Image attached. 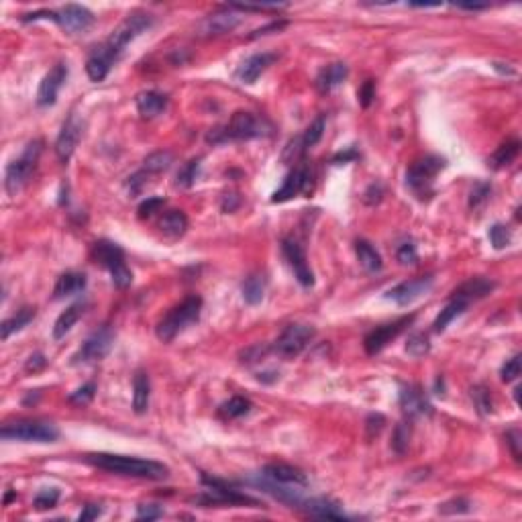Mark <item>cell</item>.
I'll list each match as a JSON object with an SVG mask.
<instances>
[{
	"label": "cell",
	"instance_id": "1",
	"mask_svg": "<svg viewBox=\"0 0 522 522\" xmlns=\"http://www.w3.org/2000/svg\"><path fill=\"white\" fill-rule=\"evenodd\" d=\"M153 27V17L147 13H131L129 17L110 33L107 41L102 45H98L88 57L86 61V73L92 82H102L107 78L112 66L119 61V57L123 55L125 47L135 41L139 35H143L145 31H149Z\"/></svg>",
	"mask_w": 522,
	"mask_h": 522
},
{
	"label": "cell",
	"instance_id": "2",
	"mask_svg": "<svg viewBox=\"0 0 522 522\" xmlns=\"http://www.w3.org/2000/svg\"><path fill=\"white\" fill-rule=\"evenodd\" d=\"M86 463L94 468L105 469L108 473L126 475V477H141V480H165L170 475V468L160 461L126 457V455H112V453H92L86 455Z\"/></svg>",
	"mask_w": 522,
	"mask_h": 522
},
{
	"label": "cell",
	"instance_id": "3",
	"mask_svg": "<svg viewBox=\"0 0 522 522\" xmlns=\"http://www.w3.org/2000/svg\"><path fill=\"white\" fill-rule=\"evenodd\" d=\"M270 133L271 125L266 119H259L253 112L237 110L227 125L216 126L206 135V141L213 145L227 143V141H247V139L263 137Z\"/></svg>",
	"mask_w": 522,
	"mask_h": 522
},
{
	"label": "cell",
	"instance_id": "4",
	"mask_svg": "<svg viewBox=\"0 0 522 522\" xmlns=\"http://www.w3.org/2000/svg\"><path fill=\"white\" fill-rule=\"evenodd\" d=\"M200 312H202V298L200 296H188L180 304L170 308L160 323L155 324V335L163 343L174 341L182 331H186L190 324L198 323Z\"/></svg>",
	"mask_w": 522,
	"mask_h": 522
},
{
	"label": "cell",
	"instance_id": "5",
	"mask_svg": "<svg viewBox=\"0 0 522 522\" xmlns=\"http://www.w3.org/2000/svg\"><path fill=\"white\" fill-rule=\"evenodd\" d=\"M43 153V141L35 139L23 149V153L18 155L17 160L6 165V172H4V188L8 192V196H17L18 192L29 184L33 172H35L39 158Z\"/></svg>",
	"mask_w": 522,
	"mask_h": 522
},
{
	"label": "cell",
	"instance_id": "6",
	"mask_svg": "<svg viewBox=\"0 0 522 522\" xmlns=\"http://www.w3.org/2000/svg\"><path fill=\"white\" fill-rule=\"evenodd\" d=\"M92 257L98 266H102L105 270H108L110 278H112V284L119 290H125L131 286L133 282V271L129 270L125 261V251L112 243V241H96L94 247H92Z\"/></svg>",
	"mask_w": 522,
	"mask_h": 522
},
{
	"label": "cell",
	"instance_id": "7",
	"mask_svg": "<svg viewBox=\"0 0 522 522\" xmlns=\"http://www.w3.org/2000/svg\"><path fill=\"white\" fill-rule=\"evenodd\" d=\"M447 163L439 155H425L422 160L415 162L406 172V186L418 200H427L432 196V182L437 174L445 167Z\"/></svg>",
	"mask_w": 522,
	"mask_h": 522
},
{
	"label": "cell",
	"instance_id": "8",
	"mask_svg": "<svg viewBox=\"0 0 522 522\" xmlns=\"http://www.w3.org/2000/svg\"><path fill=\"white\" fill-rule=\"evenodd\" d=\"M0 437L4 441H23V443H54L59 437L57 427L45 420H18L4 425Z\"/></svg>",
	"mask_w": 522,
	"mask_h": 522
},
{
	"label": "cell",
	"instance_id": "9",
	"mask_svg": "<svg viewBox=\"0 0 522 522\" xmlns=\"http://www.w3.org/2000/svg\"><path fill=\"white\" fill-rule=\"evenodd\" d=\"M114 345V331L105 324L98 331H94L86 341L82 343V347L72 355V365H88V363H96L102 361L110 353Z\"/></svg>",
	"mask_w": 522,
	"mask_h": 522
},
{
	"label": "cell",
	"instance_id": "10",
	"mask_svg": "<svg viewBox=\"0 0 522 522\" xmlns=\"http://www.w3.org/2000/svg\"><path fill=\"white\" fill-rule=\"evenodd\" d=\"M314 339V328L308 326V324L294 323L288 324L282 335L278 337V341L273 343V353H278L280 357L284 360H292V357H298L304 349H307L310 341Z\"/></svg>",
	"mask_w": 522,
	"mask_h": 522
},
{
	"label": "cell",
	"instance_id": "11",
	"mask_svg": "<svg viewBox=\"0 0 522 522\" xmlns=\"http://www.w3.org/2000/svg\"><path fill=\"white\" fill-rule=\"evenodd\" d=\"M282 253H284L288 266L292 268V271H294L296 280H298L304 288L314 286V273H312L310 266H308L304 247H302L296 239L286 237V239L282 241Z\"/></svg>",
	"mask_w": 522,
	"mask_h": 522
},
{
	"label": "cell",
	"instance_id": "12",
	"mask_svg": "<svg viewBox=\"0 0 522 522\" xmlns=\"http://www.w3.org/2000/svg\"><path fill=\"white\" fill-rule=\"evenodd\" d=\"M413 321H415V314H408V316H402V319H398L394 323L376 326L372 333H367V337H365V341H363L365 353H367V355H378L379 351H381L388 343L392 341V339H396L398 335H400L408 324H413Z\"/></svg>",
	"mask_w": 522,
	"mask_h": 522
},
{
	"label": "cell",
	"instance_id": "13",
	"mask_svg": "<svg viewBox=\"0 0 522 522\" xmlns=\"http://www.w3.org/2000/svg\"><path fill=\"white\" fill-rule=\"evenodd\" d=\"M82 131H84V123L78 114H70L66 119V123L61 125V131L57 135V141H55V153L59 158L61 163H68L72 160L73 151L82 139Z\"/></svg>",
	"mask_w": 522,
	"mask_h": 522
},
{
	"label": "cell",
	"instance_id": "14",
	"mask_svg": "<svg viewBox=\"0 0 522 522\" xmlns=\"http://www.w3.org/2000/svg\"><path fill=\"white\" fill-rule=\"evenodd\" d=\"M55 23L70 35H82L94 25V15L86 6L66 4L61 11H57V20Z\"/></svg>",
	"mask_w": 522,
	"mask_h": 522
},
{
	"label": "cell",
	"instance_id": "15",
	"mask_svg": "<svg viewBox=\"0 0 522 522\" xmlns=\"http://www.w3.org/2000/svg\"><path fill=\"white\" fill-rule=\"evenodd\" d=\"M434 284V278L432 275H425V278H415V280H406L402 284H398L392 290L386 292V298L396 302L398 307H408L413 304L415 300H418L420 296H425Z\"/></svg>",
	"mask_w": 522,
	"mask_h": 522
},
{
	"label": "cell",
	"instance_id": "16",
	"mask_svg": "<svg viewBox=\"0 0 522 522\" xmlns=\"http://www.w3.org/2000/svg\"><path fill=\"white\" fill-rule=\"evenodd\" d=\"M68 73H70V70L66 64H55L49 73H45V78L41 80L39 90H37V107H54L57 94L68 80Z\"/></svg>",
	"mask_w": 522,
	"mask_h": 522
},
{
	"label": "cell",
	"instance_id": "17",
	"mask_svg": "<svg viewBox=\"0 0 522 522\" xmlns=\"http://www.w3.org/2000/svg\"><path fill=\"white\" fill-rule=\"evenodd\" d=\"M310 182H312V174L308 170L307 165H300V167H294L286 176V180L282 184L280 190L273 192L271 196V202H288V200L296 198L298 194L302 192H308L310 190Z\"/></svg>",
	"mask_w": 522,
	"mask_h": 522
},
{
	"label": "cell",
	"instance_id": "18",
	"mask_svg": "<svg viewBox=\"0 0 522 522\" xmlns=\"http://www.w3.org/2000/svg\"><path fill=\"white\" fill-rule=\"evenodd\" d=\"M241 13H237L233 6H227L223 11H218L215 15H208L200 23V33L208 37L225 35V33H231L235 27L241 23Z\"/></svg>",
	"mask_w": 522,
	"mask_h": 522
},
{
	"label": "cell",
	"instance_id": "19",
	"mask_svg": "<svg viewBox=\"0 0 522 522\" xmlns=\"http://www.w3.org/2000/svg\"><path fill=\"white\" fill-rule=\"evenodd\" d=\"M275 59H278V55L268 54V52L251 55V57H247V59H245V61L237 68L235 78H237L241 84H255V82H257V78L266 72V70L270 68Z\"/></svg>",
	"mask_w": 522,
	"mask_h": 522
},
{
	"label": "cell",
	"instance_id": "20",
	"mask_svg": "<svg viewBox=\"0 0 522 522\" xmlns=\"http://www.w3.org/2000/svg\"><path fill=\"white\" fill-rule=\"evenodd\" d=\"M400 406L406 416H425L431 415L432 406L427 400L425 392L418 386H402L400 390Z\"/></svg>",
	"mask_w": 522,
	"mask_h": 522
},
{
	"label": "cell",
	"instance_id": "21",
	"mask_svg": "<svg viewBox=\"0 0 522 522\" xmlns=\"http://www.w3.org/2000/svg\"><path fill=\"white\" fill-rule=\"evenodd\" d=\"M261 475H266L275 484H284V486H307L308 484L307 473L288 463H270L263 468Z\"/></svg>",
	"mask_w": 522,
	"mask_h": 522
},
{
	"label": "cell",
	"instance_id": "22",
	"mask_svg": "<svg viewBox=\"0 0 522 522\" xmlns=\"http://www.w3.org/2000/svg\"><path fill=\"white\" fill-rule=\"evenodd\" d=\"M496 290V282L487 280V278H471L468 282H463L459 288L453 290L451 298H457V300H463V302H475V300H482L490 296L492 292Z\"/></svg>",
	"mask_w": 522,
	"mask_h": 522
},
{
	"label": "cell",
	"instance_id": "23",
	"mask_svg": "<svg viewBox=\"0 0 522 522\" xmlns=\"http://www.w3.org/2000/svg\"><path fill=\"white\" fill-rule=\"evenodd\" d=\"M300 510H304L307 514L314 516V518H326V521H343L347 518L345 512L341 510V504L328 498H310L300 506Z\"/></svg>",
	"mask_w": 522,
	"mask_h": 522
},
{
	"label": "cell",
	"instance_id": "24",
	"mask_svg": "<svg viewBox=\"0 0 522 522\" xmlns=\"http://www.w3.org/2000/svg\"><path fill=\"white\" fill-rule=\"evenodd\" d=\"M135 105L143 119H153L167 108V96L158 90L139 92L135 98Z\"/></svg>",
	"mask_w": 522,
	"mask_h": 522
},
{
	"label": "cell",
	"instance_id": "25",
	"mask_svg": "<svg viewBox=\"0 0 522 522\" xmlns=\"http://www.w3.org/2000/svg\"><path fill=\"white\" fill-rule=\"evenodd\" d=\"M86 275L80 273V271H66L57 278L54 288V298L61 300V298H68V296H73V294H80L86 290Z\"/></svg>",
	"mask_w": 522,
	"mask_h": 522
},
{
	"label": "cell",
	"instance_id": "26",
	"mask_svg": "<svg viewBox=\"0 0 522 522\" xmlns=\"http://www.w3.org/2000/svg\"><path fill=\"white\" fill-rule=\"evenodd\" d=\"M347 76H349L347 64H343V61L331 64V66L323 68L321 73L316 76V88H319V92L326 94V92H331L333 88L341 86L343 82L347 80Z\"/></svg>",
	"mask_w": 522,
	"mask_h": 522
},
{
	"label": "cell",
	"instance_id": "27",
	"mask_svg": "<svg viewBox=\"0 0 522 522\" xmlns=\"http://www.w3.org/2000/svg\"><path fill=\"white\" fill-rule=\"evenodd\" d=\"M151 398V381L145 372H137L133 378V410L137 415H145Z\"/></svg>",
	"mask_w": 522,
	"mask_h": 522
},
{
	"label": "cell",
	"instance_id": "28",
	"mask_svg": "<svg viewBox=\"0 0 522 522\" xmlns=\"http://www.w3.org/2000/svg\"><path fill=\"white\" fill-rule=\"evenodd\" d=\"M266 288H268L266 275H261V273H251V275L245 278V282L241 284V296H243V300H245L249 307H255V304H259V302L263 300Z\"/></svg>",
	"mask_w": 522,
	"mask_h": 522
},
{
	"label": "cell",
	"instance_id": "29",
	"mask_svg": "<svg viewBox=\"0 0 522 522\" xmlns=\"http://www.w3.org/2000/svg\"><path fill=\"white\" fill-rule=\"evenodd\" d=\"M160 231L167 239H180L188 231V216L182 210H167L160 218Z\"/></svg>",
	"mask_w": 522,
	"mask_h": 522
},
{
	"label": "cell",
	"instance_id": "30",
	"mask_svg": "<svg viewBox=\"0 0 522 522\" xmlns=\"http://www.w3.org/2000/svg\"><path fill=\"white\" fill-rule=\"evenodd\" d=\"M84 314V304L82 302H78V304H72V307H68L59 316H57V321L54 324V339L55 341H59V339H64L70 331L73 328V324L80 321V316Z\"/></svg>",
	"mask_w": 522,
	"mask_h": 522
},
{
	"label": "cell",
	"instance_id": "31",
	"mask_svg": "<svg viewBox=\"0 0 522 522\" xmlns=\"http://www.w3.org/2000/svg\"><path fill=\"white\" fill-rule=\"evenodd\" d=\"M355 253H357V261L360 266L365 271H379L384 268V261H381V255L378 253V249L369 243V241H357L355 243Z\"/></svg>",
	"mask_w": 522,
	"mask_h": 522
},
{
	"label": "cell",
	"instance_id": "32",
	"mask_svg": "<svg viewBox=\"0 0 522 522\" xmlns=\"http://www.w3.org/2000/svg\"><path fill=\"white\" fill-rule=\"evenodd\" d=\"M33 319H35V308H31V307L20 308L15 316L6 319L4 323L0 324V339H2V341H6L13 333L23 331L27 324L33 321Z\"/></svg>",
	"mask_w": 522,
	"mask_h": 522
},
{
	"label": "cell",
	"instance_id": "33",
	"mask_svg": "<svg viewBox=\"0 0 522 522\" xmlns=\"http://www.w3.org/2000/svg\"><path fill=\"white\" fill-rule=\"evenodd\" d=\"M469 308L468 302H463V300H457V298H451L449 304L443 308L441 312H439V316L434 319V323H432V328H434V333H443L447 326H449L457 316H461L465 310Z\"/></svg>",
	"mask_w": 522,
	"mask_h": 522
},
{
	"label": "cell",
	"instance_id": "34",
	"mask_svg": "<svg viewBox=\"0 0 522 522\" xmlns=\"http://www.w3.org/2000/svg\"><path fill=\"white\" fill-rule=\"evenodd\" d=\"M518 153H521V141H516V139L506 141V143H502L496 151H494V155L490 158V165H492L494 170L508 167L510 163L518 158Z\"/></svg>",
	"mask_w": 522,
	"mask_h": 522
},
{
	"label": "cell",
	"instance_id": "35",
	"mask_svg": "<svg viewBox=\"0 0 522 522\" xmlns=\"http://www.w3.org/2000/svg\"><path fill=\"white\" fill-rule=\"evenodd\" d=\"M249 413H251V402L243 396L229 398L218 408V415L223 416L225 420H235V418H241V416L249 415Z\"/></svg>",
	"mask_w": 522,
	"mask_h": 522
},
{
	"label": "cell",
	"instance_id": "36",
	"mask_svg": "<svg viewBox=\"0 0 522 522\" xmlns=\"http://www.w3.org/2000/svg\"><path fill=\"white\" fill-rule=\"evenodd\" d=\"M200 158H194V160H190L188 163H184L180 167V172H178V176H176V186H180V188H192L196 180H198V174H200Z\"/></svg>",
	"mask_w": 522,
	"mask_h": 522
},
{
	"label": "cell",
	"instance_id": "37",
	"mask_svg": "<svg viewBox=\"0 0 522 522\" xmlns=\"http://www.w3.org/2000/svg\"><path fill=\"white\" fill-rule=\"evenodd\" d=\"M143 163L145 172H149V174H160V172H165V170L174 163V155H172L170 151H155V153H151Z\"/></svg>",
	"mask_w": 522,
	"mask_h": 522
},
{
	"label": "cell",
	"instance_id": "38",
	"mask_svg": "<svg viewBox=\"0 0 522 522\" xmlns=\"http://www.w3.org/2000/svg\"><path fill=\"white\" fill-rule=\"evenodd\" d=\"M410 434H413V427L408 420H402L398 422L394 434H392V449L396 451L398 455H402L404 451L408 449V443H410Z\"/></svg>",
	"mask_w": 522,
	"mask_h": 522
},
{
	"label": "cell",
	"instance_id": "39",
	"mask_svg": "<svg viewBox=\"0 0 522 522\" xmlns=\"http://www.w3.org/2000/svg\"><path fill=\"white\" fill-rule=\"evenodd\" d=\"M471 400H473L475 410L482 416L492 413V394H490L486 386H473L471 388Z\"/></svg>",
	"mask_w": 522,
	"mask_h": 522
},
{
	"label": "cell",
	"instance_id": "40",
	"mask_svg": "<svg viewBox=\"0 0 522 522\" xmlns=\"http://www.w3.org/2000/svg\"><path fill=\"white\" fill-rule=\"evenodd\" d=\"M431 351V343L425 333H413L406 341V353L413 357H422Z\"/></svg>",
	"mask_w": 522,
	"mask_h": 522
},
{
	"label": "cell",
	"instance_id": "41",
	"mask_svg": "<svg viewBox=\"0 0 522 522\" xmlns=\"http://www.w3.org/2000/svg\"><path fill=\"white\" fill-rule=\"evenodd\" d=\"M323 135H324V117H316V119L308 125V129L304 131V135H302L304 147H307V149L314 147V145L323 139Z\"/></svg>",
	"mask_w": 522,
	"mask_h": 522
},
{
	"label": "cell",
	"instance_id": "42",
	"mask_svg": "<svg viewBox=\"0 0 522 522\" xmlns=\"http://www.w3.org/2000/svg\"><path fill=\"white\" fill-rule=\"evenodd\" d=\"M59 490L57 487H43V490H39V494L35 496V500H33V506H35V510H47V508H54L57 504V500H59Z\"/></svg>",
	"mask_w": 522,
	"mask_h": 522
},
{
	"label": "cell",
	"instance_id": "43",
	"mask_svg": "<svg viewBox=\"0 0 522 522\" xmlns=\"http://www.w3.org/2000/svg\"><path fill=\"white\" fill-rule=\"evenodd\" d=\"M487 237H490V243L496 247V249H504V247H508L510 245V231H508V227H504V225H500V223H496L492 229H490V233H487Z\"/></svg>",
	"mask_w": 522,
	"mask_h": 522
},
{
	"label": "cell",
	"instance_id": "44",
	"mask_svg": "<svg viewBox=\"0 0 522 522\" xmlns=\"http://www.w3.org/2000/svg\"><path fill=\"white\" fill-rule=\"evenodd\" d=\"M490 192H492V186L487 182H475L473 188H471V192H469V206L471 208L482 206L487 200V196H490Z\"/></svg>",
	"mask_w": 522,
	"mask_h": 522
},
{
	"label": "cell",
	"instance_id": "45",
	"mask_svg": "<svg viewBox=\"0 0 522 522\" xmlns=\"http://www.w3.org/2000/svg\"><path fill=\"white\" fill-rule=\"evenodd\" d=\"M396 259L402 266H415L418 261V251H416L415 241H404L396 251Z\"/></svg>",
	"mask_w": 522,
	"mask_h": 522
},
{
	"label": "cell",
	"instance_id": "46",
	"mask_svg": "<svg viewBox=\"0 0 522 522\" xmlns=\"http://www.w3.org/2000/svg\"><path fill=\"white\" fill-rule=\"evenodd\" d=\"M94 394H96V384H94V381H88V384H84L82 388H78L76 392H72L68 400H70L72 404L84 406V404H88L92 398H94Z\"/></svg>",
	"mask_w": 522,
	"mask_h": 522
},
{
	"label": "cell",
	"instance_id": "47",
	"mask_svg": "<svg viewBox=\"0 0 522 522\" xmlns=\"http://www.w3.org/2000/svg\"><path fill=\"white\" fill-rule=\"evenodd\" d=\"M522 372V365H521V355H514L512 360H508L502 365V372H500V376H502V381H514V379H518Z\"/></svg>",
	"mask_w": 522,
	"mask_h": 522
},
{
	"label": "cell",
	"instance_id": "48",
	"mask_svg": "<svg viewBox=\"0 0 522 522\" xmlns=\"http://www.w3.org/2000/svg\"><path fill=\"white\" fill-rule=\"evenodd\" d=\"M307 151V147H304V141H302V137H296V139H292L286 147V151H284V162L286 163H294L302 153Z\"/></svg>",
	"mask_w": 522,
	"mask_h": 522
},
{
	"label": "cell",
	"instance_id": "49",
	"mask_svg": "<svg viewBox=\"0 0 522 522\" xmlns=\"http://www.w3.org/2000/svg\"><path fill=\"white\" fill-rule=\"evenodd\" d=\"M163 206H165L163 198H147L145 202H141L137 213H139V218H151L155 213H160Z\"/></svg>",
	"mask_w": 522,
	"mask_h": 522
},
{
	"label": "cell",
	"instance_id": "50",
	"mask_svg": "<svg viewBox=\"0 0 522 522\" xmlns=\"http://www.w3.org/2000/svg\"><path fill=\"white\" fill-rule=\"evenodd\" d=\"M439 512L441 514H465L469 512V502L465 498H455V500H451V502H445V504L439 508Z\"/></svg>",
	"mask_w": 522,
	"mask_h": 522
},
{
	"label": "cell",
	"instance_id": "51",
	"mask_svg": "<svg viewBox=\"0 0 522 522\" xmlns=\"http://www.w3.org/2000/svg\"><path fill=\"white\" fill-rule=\"evenodd\" d=\"M360 105L363 108H369L372 107V102H374V98H376V84H374V80H367V82H363V86L360 88Z\"/></svg>",
	"mask_w": 522,
	"mask_h": 522
},
{
	"label": "cell",
	"instance_id": "52",
	"mask_svg": "<svg viewBox=\"0 0 522 522\" xmlns=\"http://www.w3.org/2000/svg\"><path fill=\"white\" fill-rule=\"evenodd\" d=\"M163 516V510L155 504H139L137 506V521H155Z\"/></svg>",
	"mask_w": 522,
	"mask_h": 522
},
{
	"label": "cell",
	"instance_id": "53",
	"mask_svg": "<svg viewBox=\"0 0 522 522\" xmlns=\"http://www.w3.org/2000/svg\"><path fill=\"white\" fill-rule=\"evenodd\" d=\"M147 178H149V172H145V170L137 172V174H133V176L129 178V182H126V186H129L131 194H139V192L143 190Z\"/></svg>",
	"mask_w": 522,
	"mask_h": 522
},
{
	"label": "cell",
	"instance_id": "54",
	"mask_svg": "<svg viewBox=\"0 0 522 522\" xmlns=\"http://www.w3.org/2000/svg\"><path fill=\"white\" fill-rule=\"evenodd\" d=\"M384 425H386V418L381 415H369L367 416V422H365V427H367V437L372 439V437H376L384 429Z\"/></svg>",
	"mask_w": 522,
	"mask_h": 522
},
{
	"label": "cell",
	"instance_id": "55",
	"mask_svg": "<svg viewBox=\"0 0 522 522\" xmlns=\"http://www.w3.org/2000/svg\"><path fill=\"white\" fill-rule=\"evenodd\" d=\"M381 196H384L381 184H372V186L365 190V194H363V202L369 204V206H374V204H378L379 200H381Z\"/></svg>",
	"mask_w": 522,
	"mask_h": 522
},
{
	"label": "cell",
	"instance_id": "56",
	"mask_svg": "<svg viewBox=\"0 0 522 522\" xmlns=\"http://www.w3.org/2000/svg\"><path fill=\"white\" fill-rule=\"evenodd\" d=\"M506 443L510 445V451H512L514 459L521 461V432L518 431L506 432Z\"/></svg>",
	"mask_w": 522,
	"mask_h": 522
},
{
	"label": "cell",
	"instance_id": "57",
	"mask_svg": "<svg viewBox=\"0 0 522 522\" xmlns=\"http://www.w3.org/2000/svg\"><path fill=\"white\" fill-rule=\"evenodd\" d=\"M47 365V360H45V355H41V353H35V355H31L29 360H27V363H25V369L27 372H41L43 367Z\"/></svg>",
	"mask_w": 522,
	"mask_h": 522
},
{
	"label": "cell",
	"instance_id": "58",
	"mask_svg": "<svg viewBox=\"0 0 522 522\" xmlns=\"http://www.w3.org/2000/svg\"><path fill=\"white\" fill-rule=\"evenodd\" d=\"M239 204H241V198H239L237 192L225 194V196H223V202H220V206H223L225 213H235V210L239 208Z\"/></svg>",
	"mask_w": 522,
	"mask_h": 522
},
{
	"label": "cell",
	"instance_id": "59",
	"mask_svg": "<svg viewBox=\"0 0 522 522\" xmlns=\"http://www.w3.org/2000/svg\"><path fill=\"white\" fill-rule=\"evenodd\" d=\"M355 160H360V153H357L353 147H349V149H345L341 153H337V155L333 158V163H335V165H341V163L355 162Z\"/></svg>",
	"mask_w": 522,
	"mask_h": 522
},
{
	"label": "cell",
	"instance_id": "60",
	"mask_svg": "<svg viewBox=\"0 0 522 522\" xmlns=\"http://www.w3.org/2000/svg\"><path fill=\"white\" fill-rule=\"evenodd\" d=\"M100 514H102V508H98L96 504H88V506H84V510L80 512L78 521H80V522L94 521V518H98Z\"/></svg>",
	"mask_w": 522,
	"mask_h": 522
},
{
	"label": "cell",
	"instance_id": "61",
	"mask_svg": "<svg viewBox=\"0 0 522 522\" xmlns=\"http://www.w3.org/2000/svg\"><path fill=\"white\" fill-rule=\"evenodd\" d=\"M284 27H286V23H284V20H282V23H271V25H268V27H261V29L253 31L251 39H255V37H261V35H268L270 31H280V29H284Z\"/></svg>",
	"mask_w": 522,
	"mask_h": 522
},
{
	"label": "cell",
	"instance_id": "62",
	"mask_svg": "<svg viewBox=\"0 0 522 522\" xmlns=\"http://www.w3.org/2000/svg\"><path fill=\"white\" fill-rule=\"evenodd\" d=\"M457 8H465V11H484L486 4H457Z\"/></svg>",
	"mask_w": 522,
	"mask_h": 522
},
{
	"label": "cell",
	"instance_id": "63",
	"mask_svg": "<svg viewBox=\"0 0 522 522\" xmlns=\"http://www.w3.org/2000/svg\"><path fill=\"white\" fill-rule=\"evenodd\" d=\"M13 498H15V492H8V494L4 496V504H8V502H11Z\"/></svg>",
	"mask_w": 522,
	"mask_h": 522
}]
</instances>
